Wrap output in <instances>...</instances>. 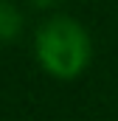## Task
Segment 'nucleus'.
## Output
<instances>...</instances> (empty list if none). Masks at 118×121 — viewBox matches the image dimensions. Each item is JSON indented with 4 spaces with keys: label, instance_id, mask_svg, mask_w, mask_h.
<instances>
[{
    "label": "nucleus",
    "instance_id": "1",
    "mask_svg": "<svg viewBox=\"0 0 118 121\" xmlns=\"http://www.w3.org/2000/svg\"><path fill=\"white\" fill-rule=\"evenodd\" d=\"M93 45L73 17H51L37 31V59L56 79H76L90 62Z\"/></svg>",
    "mask_w": 118,
    "mask_h": 121
},
{
    "label": "nucleus",
    "instance_id": "3",
    "mask_svg": "<svg viewBox=\"0 0 118 121\" xmlns=\"http://www.w3.org/2000/svg\"><path fill=\"white\" fill-rule=\"evenodd\" d=\"M34 6H51V3H56V0H31Z\"/></svg>",
    "mask_w": 118,
    "mask_h": 121
},
{
    "label": "nucleus",
    "instance_id": "2",
    "mask_svg": "<svg viewBox=\"0 0 118 121\" xmlns=\"http://www.w3.org/2000/svg\"><path fill=\"white\" fill-rule=\"evenodd\" d=\"M20 28H23V17H20V11L14 9V3L0 0V42L14 39V37L20 34Z\"/></svg>",
    "mask_w": 118,
    "mask_h": 121
}]
</instances>
